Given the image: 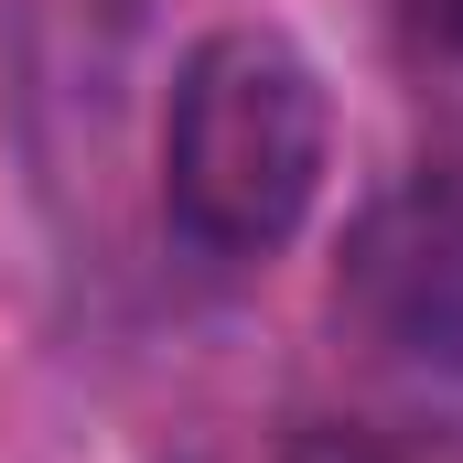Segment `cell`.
<instances>
[{"mask_svg": "<svg viewBox=\"0 0 463 463\" xmlns=\"http://www.w3.org/2000/svg\"><path fill=\"white\" fill-rule=\"evenodd\" d=\"M335 162V109L324 76L291 33L269 22H216L173 65L162 109V216L205 259H269L291 248Z\"/></svg>", "mask_w": 463, "mask_h": 463, "instance_id": "1", "label": "cell"}, {"mask_svg": "<svg viewBox=\"0 0 463 463\" xmlns=\"http://www.w3.org/2000/svg\"><path fill=\"white\" fill-rule=\"evenodd\" d=\"M335 302L399 366L463 377V184H399L345 227Z\"/></svg>", "mask_w": 463, "mask_h": 463, "instance_id": "2", "label": "cell"}, {"mask_svg": "<svg viewBox=\"0 0 463 463\" xmlns=\"http://www.w3.org/2000/svg\"><path fill=\"white\" fill-rule=\"evenodd\" d=\"M388 22H399V43H410L420 76L463 87V0H388Z\"/></svg>", "mask_w": 463, "mask_h": 463, "instance_id": "3", "label": "cell"}, {"mask_svg": "<svg viewBox=\"0 0 463 463\" xmlns=\"http://www.w3.org/2000/svg\"><path fill=\"white\" fill-rule=\"evenodd\" d=\"M280 463H399L388 442H366V431H345V420H313V431H291V453Z\"/></svg>", "mask_w": 463, "mask_h": 463, "instance_id": "4", "label": "cell"}]
</instances>
